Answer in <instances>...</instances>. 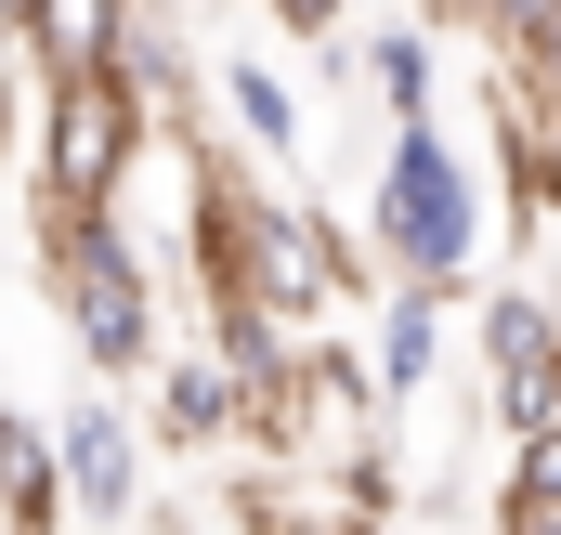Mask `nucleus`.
I'll return each instance as SVG.
<instances>
[{
    "label": "nucleus",
    "mask_w": 561,
    "mask_h": 535,
    "mask_svg": "<svg viewBox=\"0 0 561 535\" xmlns=\"http://www.w3.org/2000/svg\"><path fill=\"white\" fill-rule=\"evenodd\" d=\"M196 249H209V274H222V287L275 300L287 327H327L340 300H366L353 236H340L327 209L275 196V183H236V170H196Z\"/></svg>",
    "instance_id": "1"
},
{
    "label": "nucleus",
    "mask_w": 561,
    "mask_h": 535,
    "mask_svg": "<svg viewBox=\"0 0 561 535\" xmlns=\"http://www.w3.org/2000/svg\"><path fill=\"white\" fill-rule=\"evenodd\" d=\"M39 274H53V314L79 340L92 379H157V274L118 236V209H39Z\"/></svg>",
    "instance_id": "2"
},
{
    "label": "nucleus",
    "mask_w": 561,
    "mask_h": 535,
    "mask_svg": "<svg viewBox=\"0 0 561 535\" xmlns=\"http://www.w3.org/2000/svg\"><path fill=\"white\" fill-rule=\"evenodd\" d=\"M366 236H379L392 287L457 300V274H470V249H483V183H470V157H457L444 118H405V132H392L379 196H366Z\"/></svg>",
    "instance_id": "3"
},
{
    "label": "nucleus",
    "mask_w": 561,
    "mask_h": 535,
    "mask_svg": "<svg viewBox=\"0 0 561 535\" xmlns=\"http://www.w3.org/2000/svg\"><path fill=\"white\" fill-rule=\"evenodd\" d=\"M144 92L105 66V79H39V209H118L144 170Z\"/></svg>",
    "instance_id": "4"
},
{
    "label": "nucleus",
    "mask_w": 561,
    "mask_h": 535,
    "mask_svg": "<svg viewBox=\"0 0 561 535\" xmlns=\"http://www.w3.org/2000/svg\"><path fill=\"white\" fill-rule=\"evenodd\" d=\"M53 444H66V483H79L92 523H144V444H131V418H118V392H79L53 418Z\"/></svg>",
    "instance_id": "5"
},
{
    "label": "nucleus",
    "mask_w": 561,
    "mask_h": 535,
    "mask_svg": "<svg viewBox=\"0 0 561 535\" xmlns=\"http://www.w3.org/2000/svg\"><path fill=\"white\" fill-rule=\"evenodd\" d=\"M144 405H157V444H183V457L249 444V392H236V366H222V353H170V366L144 379Z\"/></svg>",
    "instance_id": "6"
},
{
    "label": "nucleus",
    "mask_w": 561,
    "mask_h": 535,
    "mask_svg": "<svg viewBox=\"0 0 561 535\" xmlns=\"http://www.w3.org/2000/svg\"><path fill=\"white\" fill-rule=\"evenodd\" d=\"M131 13H144V0H39L13 53H26L39 79H105V66L131 53Z\"/></svg>",
    "instance_id": "7"
},
{
    "label": "nucleus",
    "mask_w": 561,
    "mask_h": 535,
    "mask_svg": "<svg viewBox=\"0 0 561 535\" xmlns=\"http://www.w3.org/2000/svg\"><path fill=\"white\" fill-rule=\"evenodd\" d=\"M66 510H79L66 444H53L39 418H13V405H0V523H13V535H66Z\"/></svg>",
    "instance_id": "8"
},
{
    "label": "nucleus",
    "mask_w": 561,
    "mask_h": 535,
    "mask_svg": "<svg viewBox=\"0 0 561 535\" xmlns=\"http://www.w3.org/2000/svg\"><path fill=\"white\" fill-rule=\"evenodd\" d=\"M483 379H496V392L561 379V300H536V287H496V300H483Z\"/></svg>",
    "instance_id": "9"
},
{
    "label": "nucleus",
    "mask_w": 561,
    "mask_h": 535,
    "mask_svg": "<svg viewBox=\"0 0 561 535\" xmlns=\"http://www.w3.org/2000/svg\"><path fill=\"white\" fill-rule=\"evenodd\" d=\"M431 366H444V300H431V287H392V314H379V392L419 405Z\"/></svg>",
    "instance_id": "10"
},
{
    "label": "nucleus",
    "mask_w": 561,
    "mask_h": 535,
    "mask_svg": "<svg viewBox=\"0 0 561 535\" xmlns=\"http://www.w3.org/2000/svg\"><path fill=\"white\" fill-rule=\"evenodd\" d=\"M483 39L510 53V92H536V105L561 118V0H510V13L483 26Z\"/></svg>",
    "instance_id": "11"
},
{
    "label": "nucleus",
    "mask_w": 561,
    "mask_h": 535,
    "mask_svg": "<svg viewBox=\"0 0 561 535\" xmlns=\"http://www.w3.org/2000/svg\"><path fill=\"white\" fill-rule=\"evenodd\" d=\"M222 118L262 144V170H287V157H300V92H287L275 66H222Z\"/></svg>",
    "instance_id": "12"
},
{
    "label": "nucleus",
    "mask_w": 561,
    "mask_h": 535,
    "mask_svg": "<svg viewBox=\"0 0 561 535\" xmlns=\"http://www.w3.org/2000/svg\"><path fill=\"white\" fill-rule=\"evenodd\" d=\"M431 79H444L431 26H379V39H366V92L392 105V132H405V118H431Z\"/></svg>",
    "instance_id": "13"
},
{
    "label": "nucleus",
    "mask_w": 561,
    "mask_h": 535,
    "mask_svg": "<svg viewBox=\"0 0 561 535\" xmlns=\"http://www.w3.org/2000/svg\"><path fill=\"white\" fill-rule=\"evenodd\" d=\"M183 66H196V53H183V26L144 0V13H131V53H118V79L144 92V118H170V105H183Z\"/></svg>",
    "instance_id": "14"
},
{
    "label": "nucleus",
    "mask_w": 561,
    "mask_h": 535,
    "mask_svg": "<svg viewBox=\"0 0 561 535\" xmlns=\"http://www.w3.org/2000/svg\"><path fill=\"white\" fill-rule=\"evenodd\" d=\"M510 510H561V431H536V444L510 457Z\"/></svg>",
    "instance_id": "15"
},
{
    "label": "nucleus",
    "mask_w": 561,
    "mask_h": 535,
    "mask_svg": "<svg viewBox=\"0 0 561 535\" xmlns=\"http://www.w3.org/2000/svg\"><path fill=\"white\" fill-rule=\"evenodd\" d=\"M262 13H275L287 39H340V26H353V0H262Z\"/></svg>",
    "instance_id": "16"
},
{
    "label": "nucleus",
    "mask_w": 561,
    "mask_h": 535,
    "mask_svg": "<svg viewBox=\"0 0 561 535\" xmlns=\"http://www.w3.org/2000/svg\"><path fill=\"white\" fill-rule=\"evenodd\" d=\"M431 26H444V13H457V26H496V13H510V0H419Z\"/></svg>",
    "instance_id": "17"
},
{
    "label": "nucleus",
    "mask_w": 561,
    "mask_h": 535,
    "mask_svg": "<svg viewBox=\"0 0 561 535\" xmlns=\"http://www.w3.org/2000/svg\"><path fill=\"white\" fill-rule=\"evenodd\" d=\"M496 535H561V510H510V497H496Z\"/></svg>",
    "instance_id": "18"
},
{
    "label": "nucleus",
    "mask_w": 561,
    "mask_h": 535,
    "mask_svg": "<svg viewBox=\"0 0 561 535\" xmlns=\"http://www.w3.org/2000/svg\"><path fill=\"white\" fill-rule=\"evenodd\" d=\"M26 13H39V0H0V39H26Z\"/></svg>",
    "instance_id": "19"
}]
</instances>
